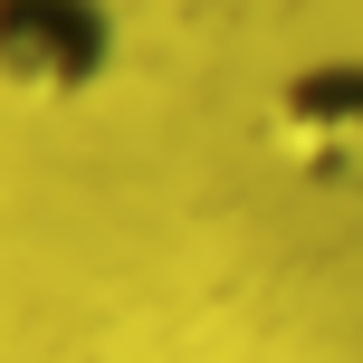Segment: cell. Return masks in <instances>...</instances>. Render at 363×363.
<instances>
[{"label": "cell", "instance_id": "obj_1", "mask_svg": "<svg viewBox=\"0 0 363 363\" xmlns=\"http://www.w3.org/2000/svg\"><path fill=\"white\" fill-rule=\"evenodd\" d=\"M268 153L306 191L363 201V48L306 57L268 86Z\"/></svg>", "mask_w": 363, "mask_h": 363}, {"label": "cell", "instance_id": "obj_2", "mask_svg": "<svg viewBox=\"0 0 363 363\" xmlns=\"http://www.w3.org/2000/svg\"><path fill=\"white\" fill-rule=\"evenodd\" d=\"M115 0H0V96L19 106H86L115 77Z\"/></svg>", "mask_w": 363, "mask_h": 363}]
</instances>
